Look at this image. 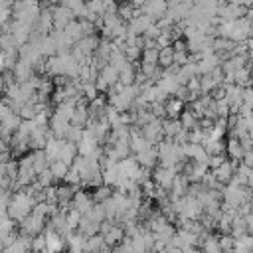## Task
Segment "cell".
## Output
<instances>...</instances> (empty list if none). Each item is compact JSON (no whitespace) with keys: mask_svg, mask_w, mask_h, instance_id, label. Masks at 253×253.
Here are the masks:
<instances>
[{"mask_svg":"<svg viewBox=\"0 0 253 253\" xmlns=\"http://www.w3.org/2000/svg\"><path fill=\"white\" fill-rule=\"evenodd\" d=\"M34 198L32 196H28L24 190H16V192H12V196H10V200H8V206H6V215L12 219V221H20V219H24L30 211H32V208H34Z\"/></svg>","mask_w":253,"mask_h":253,"instance_id":"obj_1","label":"cell"},{"mask_svg":"<svg viewBox=\"0 0 253 253\" xmlns=\"http://www.w3.org/2000/svg\"><path fill=\"white\" fill-rule=\"evenodd\" d=\"M221 202L231 208H237L243 202H251V186H239L229 180L221 190Z\"/></svg>","mask_w":253,"mask_h":253,"instance_id":"obj_2","label":"cell"},{"mask_svg":"<svg viewBox=\"0 0 253 253\" xmlns=\"http://www.w3.org/2000/svg\"><path fill=\"white\" fill-rule=\"evenodd\" d=\"M45 221H47V217H42V215H38V213L30 211L24 219H20V221H18V233L28 235V237H34V235H38V233H42V231H43Z\"/></svg>","mask_w":253,"mask_h":253,"instance_id":"obj_3","label":"cell"},{"mask_svg":"<svg viewBox=\"0 0 253 253\" xmlns=\"http://www.w3.org/2000/svg\"><path fill=\"white\" fill-rule=\"evenodd\" d=\"M49 12H51L53 30H63L71 20H75L73 12L65 4H53V6H49Z\"/></svg>","mask_w":253,"mask_h":253,"instance_id":"obj_4","label":"cell"},{"mask_svg":"<svg viewBox=\"0 0 253 253\" xmlns=\"http://www.w3.org/2000/svg\"><path fill=\"white\" fill-rule=\"evenodd\" d=\"M176 174H178L176 168H168V166H160V164H156V166L150 170V178H152V182H154L156 186L164 188V190L170 188V184H172V180H174Z\"/></svg>","mask_w":253,"mask_h":253,"instance_id":"obj_5","label":"cell"},{"mask_svg":"<svg viewBox=\"0 0 253 253\" xmlns=\"http://www.w3.org/2000/svg\"><path fill=\"white\" fill-rule=\"evenodd\" d=\"M160 121H162V119H152L150 123L138 126V128H140V136L146 138V140L152 142V144L160 142V140L164 138V134H162V123H160Z\"/></svg>","mask_w":253,"mask_h":253,"instance_id":"obj_6","label":"cell"},{"mask_svg":"<svg viewBox=\"0 0 253 253\" xmlns=\"http://www.w3.org/2000/svg\"><path fill=\"white\" fill-rule=\"evenodd\" d=\"M237 164L239 162H235V160H229V158H225L219 166H215L213 170H210L211 174H213V178L219 182V184H227L231 178H233V172H235V168H237Z\"/></svg>","mask_w":253,"mask_h":253,"instance_id":"obj_7","label":"cell"},{"mask_svg":"<svg viewBox=\"0 0 253 253\" xmlns=\"http://www.w3.org/2000/svg\"><path fill=\"white\" fill-rule=\"evenodd\" d=\"M142 14H146L152 22L162 18L166 14V0H144L142 6H138Z\"/></svg>","mask_w":253,"mask_h":253,"instance_id":"obj_8","label":"cell"},{"mask_svg":"<svg viewBox=\"0 0 253 253\" xmlns=\"http://www.w3.org/2000/svg\"><path fill=\"white\" fill-rule=\"evenodd\" d=\"M132 156L136 158L138 166L148 168V170H152V168L158 164V152H156V144H150V146H146L144 150H140V152H136V154H132Z\"/></svg>","mask_w":253,"mask_h":253,"instance_id":"obj_9","label":"cell"},{"mask_svg":"<svg viewBox=\"0 0 253 253\" xmlns=\"http://www.w3.org/2000/svg\"><path fill=\"white\" fill-rule=\"evenodd\" d=\"M47 128H49V132L55 138H63L65 132H67V128H69V121L63 119V117H59V115H55V113H51L49 119H47Z\"/></svg>","mask_w":253,"mask_h":253,"instance_id":"obj_10","label":"cell"},{"mask_svg":"<svg viewBox=\"0 0 253 253\" xmlns=\"http://www.w3.org/2000/svg\"><path fill=\"white\" fill-rule=\"evenodd\" d=\"M95 202L91 200V194L89 192H85L83 188H77L75 190V194H73V198H71V208H75L79 213H87V210L93 206Z\"/></svg>","mask_w":253,"mask_h":253,"instance_id":"obj_11","label":"cell"},{"mask_svg":"<svg viewBox=\"0 0 253 253\" xmlns=\"http://www.w3.org/2000/svg\"><path fill=\"white\" fill-rule=\"evenodd\" d=\"M10 71H12L14 79H16L18 83H22V81H28V79H30V77L34 75V65L18 57V61L14 63V67H12Z\"/></svg>","mask_w":253,"mask_h":253,"instance_id":"obj_12","label":"cell"},{"mask_svg":"<svg viewBox=\"0 0 253 253\" xmlns=\"http://www.w3.org/2000/svg\"><path fill=\"white\" fill-rule=\"evenodd\" d=\"M186 103L176 99V97H168L164 101V119H178V115L184 111Z\"/></svg>","mask_w":253,"mask_h":253,"instance_id":"obj_13","label":"cell"},{"mask_svg":"<svg viewBox=\"0 0 253 253\" xmlns=\"http://www.w3.org/2000/svg\"><path fill=\"white\" fill-rule=\"evenodd\" d=\"M101 235H103V241H105L107 245H111V247H113V245H117V243L125 237V229H123L119 223H115V221H113V223L107 227V231H103Z\"/></svg>","mask_w":253,"mask_h":253,"instance_id":"obj_14","label":"cell"},{"mask_svg":"<svg viewBox=\"0 0 253 253\" xmlns=\"http://www.w3.org/2000/svg\"><path fill=\"white\" fill-rule=\"evenodd\" d=\"M136 14H140V8L134 6L132 2L128 0H123V2H117V16L123 20V22H128L130 18H134Z\"/></svg>","mask_w":253,"mask_h":253,"instance_id":"obj_15","label":"cell"},{"mask_svg":"<svg viewBox=\"0 0 253 253\" xmlns=\"http://www.w3.org/2000/svg\"><path fill=\"white\" fill-rule=\"evenodd\" d=\"M75 156H77V144H73V142H69V140L63 138L61 148H59V152H57V160H61V162H65L67 166H71V162H73Z\"/></svg>","mask_w":253,"mask_h":253,"instance_id":"obj_16","label":"cell"},{"mask_svg":"<svg viewBox=\"0 0 253 253\" xmlns=\"http://www.w3.org/2000/svg\"><path fill=\"white\" fill-rule=\"evenodd\" d=\"M243 146H241V142L237 140V138H233V136H229L227 140H225V154H227V158L229 160H235V162H239L241 160V156H243Z\"/></svg>","mask_w":253,"mask_h":253,"instance_id":"obj_17","label":"cell"},{"mask_svg":"<svg viewBox=\"0 0 253 253\" xmlns=\"http://www.w3.org/2000/svg\"><path fill=\"white\" fill-rule=\"evenodd\" d=\"M85 8H87V20H91V22H95L97 18H101L105 14L103 0H85Z\"/></svg>","mask_w":253,"mask_h":253,"instance_id":"obj_18","label":"cell"},{"mask_svg":"<svg viewBox=\"0 0 253 253\" xmlns=\"http://www.w3.org/2000/svg\"><path fill=\"white\" fill-rule=\"evenodd\" d=\"M202 146H204V150H206L208 156H211V154H225V140H223V138H219V140H215V138H206V140L202 142Z\"/></svg>","mask_w":253,"mask_h":253,"instance_id":"obj_19","label":"cell"},{"mask_svg":"<svg viewBox=\"0 0 253 253\" xmlns=\"http://www.w3.org/2000/svg\"><path fill=\"white\" fill-rule=\"evenodd\" d=\"M178 121H180V126L182 128H186V130H192V128H196L198 126V117L188 109V107H184V111L178 115Z\"/></svg>","mask_w":253,"mask_h":253,"instance_id":"obj_20","label":"cell"},{"mask_svg":"<svg viewBox=\"0 0 253 253\" xmlns=\"http://www.w3.org/2000/svg\"><path fill=\"white\" fill-rule=\"evenodd\" d=\"M97 77H101L109 87L113 85V83H117L119 81V69L117 67H113V65H109V63H105L101 69H99V75Z\"/></svg>","mask_w":253,"mask_h":253,"instance_id":"obj_21","label":"cell"},{"mask_svg":"<svg viewBox=\"0 0 253 253\" xmlns=\"http://www.w3.org/2000/svg\"><path fill=\"white\" fill-rule=\"evenodd\" d=\"M160 123H162V134L166 138H174L180 132V128H182L178 119H162Z\"/></svg>","mask_w":253,"mask_h":253,"instance_id":"obj_22","label":"cell"},{"mask_svg":"<svg viewBox=\"0 0 253 253\" xmlns=\"http://www.w3.org/2000/svg\"><path fill=\"white\" fill-rule=\"evenodd\" d=\"M47 168H49V172H51V176H53L55 182H63V178H65V174L69 170V166L65 162H61V160H51Z\"/></svg>","mask_w":253,"mask_h":253,"instance_id":"obj_23","label":"cell"},{"mask_svg":"<svg viewBox=\"0 0 253 253\" xmlns=\"http://www.w3.org/2000/svg\"><path fill=\"white\" fill-rule=\"evenodd\" d=\"M103 235L101 233H95V235H89L85 237V243H83V253H97L101 247H103Z\"/></svg>","mask_w":253,"mask_h":253,"instance_id":"obj_24","label":"cell"},{"mask_svg":"<svg viewBox=\"0 0 253 253\" xmlns=\"http://www.w3.org/2000/svg\"><path fill=\"white\" fill-rule=\"evenodd\" d=\"M89 194H91V200H93L95 204H101V202H105V200H109V198H111L113 188H111V186H107V184H101V186L93 188V192H89Z\"/></svg>","mask_w":253,"mask_h":253,"instance_id":"obj_25","label":"cell"},{"mask_svg":"<svg viewBox=\"0 0 253 253\" xmlns=\"http://www.w3.org/2000/svg\"><path fill=\"white\" fill-rule=\"evenodd\" d=\"M47 166H49V162H47L43 150H32V168H34V172L38 174V172L45 170Z\"/></svg>","mask_w":253,"mask_h":253,"instance_id":"obj_26","label":"cell"},{"mask_svg":"<svg viewBox=\"0 0 253 253\" xmlns=\"http://www.w3.org/2000/svg\"><path fill=\"white\" fill-rule=\"evenodd\" d=\"M63 32L69 36V40L75 43L79 38H83V32H81V24H79V20H71L65 28H63Z\"/></svg>","mask_w":253,"mask_h":253,"instance_id":"obj_27","label":"cell"},{"mask_svg":"<svg viewBox=\"0 0 253 253\" xmlns=\"http://www.w3.org/2000/svg\"><path fill=\"white\" fill-rule=\"evenodd\" d=\"M172 55H174V49H172V43L166 45V47H160L158 49V67H168L172 65Z\"/></svg>","mask_w":253,"mask_h":253,"instance_id":"obj_28","label":"cell"},{"mask_svg":"<svg viewBox=\"0 0 253 253\" xmlns=\"http://www.w3.org/2000/svg\"><path fill=\"white\" fill-rule=\"evenodd\" d=\"M217 243H219V249L223 253H231L233 245H235V237H231L229 233H219L217 235Z\"/></svg>","mask_w":253,"mask_h":253,"instance_id":"obj_29","label":"cell"},{"mask_svg":"<svg viewBox=\"0 0 253 253\" xmlns=\"http://www.w3.org/2000/svg\"><path fill=\"white\" fill-rule=\"evenodd\" d=\"M126 61H128V59L125 57V53H123L121 49H113V51H111V55H109V59H107V63H109V65H113V67H117V69H121Z\"/></svg>","mask_w":253,"mask_h":253,"instance_id":"obj_30","label":"cell"},{"mask_svg":"<svg viewBox=\"0 0 253 253\" xmlns=\"http://www.w3.org/2000/svg\"><path fill=\"white\" fill-rule=\"evenodd\" d=\"M79 219H81V213H79L75 208H69V210L65 211V223H67V227H69L71 231H75V229H77Z\"/></svg>","mask_w":253,"mask_h":253,"instance_id":"obj_31","label":"cell"},{"mask_svg":"<svg viewBox=\"0 0 253 253\" xmlns=\"http://www.w3.org/2000/svg\"><path fill=\"white\" fill-rule=\"evenodd\" d=\"M63 138L69 140V142H73V144H77V142L83 138V128H81V126H75V125L69 123V128H67V132H65Z\"/></svg>","mask_w":253,"mask_h":253,"instance_id":"obj_32","label":"cell"},{"mask_svg":"<svg viewBox=\"0 0 253 253\" xmlns=\"http://www.w3.org/2000/svg\"><path fill=\"white\" fill-rule=\"evenodd\" d=\"M83 215H87L89 219H93V221H103L105 219V210H103V206L101 204H93L89 210H87V213H83Z\"/></svg>","mask_w":253,"mask_h":253,"instance_id":"obj_33","label":"cell"},{"mask_svg":"<svg viewBox=\"0 0 253 253\" xmlns=\"http://www.w3.org/2000/svg\"><path fill=\"white\" fill-rule=\"evenodd\" d=\"M81 95H83L87 101H91V99H95V97L99 95V91H97V87H95L93 81H83V83H81Z\"/></svg>","mask_w":253,"mask_h":253,"instance_id":"obj_34","label":"cell"},{"mask_svg":"<svg viewBox=\"0 0 253 253\" xmlns=\"http://www.w3.org/2000/svg\"><path fill=\"white\" fill-rule=\"evenodd\" d=\"M140 61H146V63H156L158 61V47H146L140 51ZM158 65V63H156Z\"/></svg>","mask_w":253,"mask_h":253,"instance_id":"obj_35","label":"cell"},{"mask_svg":"<svg viewBox=\"0 0 253 253\" xmlns=\"http://www.w3.org/2000/svg\"><path fill=\"white\" fill-rule=\"evenodd\" d=\"M36 182H38L42 188H45V186H51L55 180H53V176H51L49 168H45V170H42V172H38V174H36Z\"/></svg>","mask_w":253,"mask_h":253,"instance_id":"obj_36","label":"cell"},{"mask_svg":"<svg viewBox=\"0 0 253 253\" xmlns=\"http://www.w3.org/2000/svg\"><path fill=\"white\" fill-rule=\"evenodd\" d=\"M16 61H18V47H16V49H8V51H4V67H6L8 71L14 67Z\"/></svg>","mask_w":253,"mask_h":253,"instance_id":"obj_37","label":"cell"},{"mask_svg":"<svg viewBox=\"0 0 253 253\" xmlns=\"http://www.w3.org/2000/svg\"><path fill=\"white\" fill-rule=\"evenodd\" d=\"M10 113H14V111H12L10 103H8V101L2 97V99H0V121H2V119H6Z\"/></svg>","mask_w":253,"mask_h":253,"instance_id":"obj_38","label":"cell"},{"mask_svg":"<svg viewBox=\"0 0 253 253\" xmlns=\"http://www.w3.org/2000/svg\"><path fill=\"white\" fill-rule=\"evenodd\" d=\"M223 2H231V4H241L245 8H251V2L253 0H223Z\"/></svg>","mask_w":253,"mask_h":253,"instance_id":"obj_39","label":"cell"},{"mask_svg":"<svg viewBox=\"0 0 253 253\" xmlns=\"http://www.w3.org/2000/svg\"><path fill=\"white\" fill-rule=\"evenodd\" d=\"M6 71V67H4V51H0V75Z\"/></svg>","mask_w":253,"mask_h":253,"instance_id":"obj_40","label":"cell"},{"mask_svg":"<svg viewBox=\"0 0 253 253\" xmlns=\"http://www.w3.org/2000/svg\"><path fill=\"white\" fill-rule=\"evenodd\" d=\"M2 249H4V243H2V241H0V253H2Z\"/></svg>","mask_w":253,"mask_h":253,"instance_id":"obj_41","label":"cell"},{"mask_svg":"<svg viewBox=\"0 0 253 253\" xmlns=\"http://www.w3.org/2000/svg\"><path fill=\"white\" fill-rule=\"evenodd\" d=\"M26 2H40V0H26Z\"/></svg>","mask_w":253,"mask_h":253,"instance_id":"obj_42","label":"cell"}]
</instances>
